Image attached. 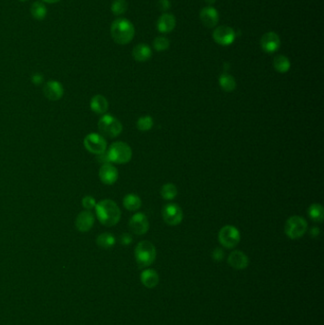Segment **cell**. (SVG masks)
I'll return each mask as SVG.
<instances>
[{
  "label": "cell",
  "mask_w": 324,
  "mask_h": 325,
  "mask_svg": "<svg viewBox=\"0 0 324 325\" xmlns=\"http://www.w3.org/2000/svg\"><path fill=\"white\" fill-rule=\"evenodd\" d=\"M94 209L98 221L105 226H114L121 219V210L119 206L111 199L102 200L96 203Z\"/></svg>",
  "instance_id": "6da1fadb"
},
{
  "label": "cell",
  "mask_w": 324,
  "mask_h": 325,
  "mask_svg": "<svg viewBox=\"0 0 324 325\" xmlns=\"http://www.w3.org/2000/svg\"><path fill=\"white\" fill-rule=\"evenodd\" d=\"M111 34L115 43L127 45L133 39L135 29L131 21L126 18H118L112 22Z\"/></svg>",
  "instance_id": "7a4b0ae2"
},
{
  "label": "cell",
  "mask_w": 324,
  "mask_h": 325,
  "mask_svg": "<svg viewBox=\"0 0 324 325\" xmlns=\"http://www.w3.org/2000/svg\"><path fill=\"white\" fill-rule=\"evenodd\" d=\"M134 255L138 266L146 268L155 262L157 251L154 244L150 241H142L136 245Z\"/></svg>",
  "instance_id": "3957f363"
},
{
  "label": "cell",
  "mask_w": 324,
  "mask_h": 325,
  "mask_svg": "<svg viewBox=\"0 0 324 325\" xmlns=\"http://www.w3.org/2000/svg\"><path fill=\"white\" fill-rule=\"evenodd\" d=\"M107 155L110 162L117 164H125L132 160V150L129 144L125 142L112 143L109 148Z\"/></svg>",
  "instance_id": "277c9868"
},
{
  "label": "cell",
  "mask_w": 324,
  "mask_h": 325,
  "mask_svg": "<svg viewBox=\"0 0 324 325\" xmlns=\"http://www.w3.org/2000/svg\"><path fill=\"white\" fill-rule=\"evenodd\" d=\"M100 134L109 138H116L123 131L122 123L112 114H104L98 121Z\"/></svg>",
  "instance_id": "5b68a950"
},
{
  "label": "cell",
  "mask_w": 324,
  "mask_h": 325,
  "mask_svg": "<svg viewBox=\"0 0 324 325\" xmlns=\"http://www.w3.org/2000/svg\"><path fill=\"white\" fill-rule=\"evenodd\" d=\"M308 229V224L306 220L298 215L291 216L287 219L284 225V232L291 240H298L306 233Z\"/></svg>",
  "instance_id": "8992f818"
},
{
  "label": "cell",
  "mask_w": 324,
  "mask_h": 325,
  "mask_svg": "<svg viewBox=\"0 0 324 325\" xmlns=\"http://www.w3.org/2000/svg\"><path fill=\"white\" fill-rule=\"evenodd\" d=\"M220 244L225 248H234L241 242V233L233 225H225L221 228L218 234Z\"/></svg>",
  "instance_id": "52a82bcc"
},
{
  "label": "cell",
  "mask_w": 324,
  "mask_h": 325,
  "mask_svg": "<svg viewBox=\"0 0 324 325\" xmlns=\"http://www.w3.org/2000/svg\"><path fill=\"white\" fill-rule=\"evenodd\" d=\"M84 147L89 153L99 155L107 152L108 144L105 137L100 133L92 132L88 134L84 139Z\"/></svg>",
  "instance_id": "ba28073f"
},
{
  "label": "cell",
  "mask_w": 324,
  "mask_h": 325,
  "mask_svg": "<svg viewBox=\"0 0 324 325\" xmlns=\"http://www.w3.org/2000/svg\"><path fill=\"white\" fill-rule=\"evenodd\" d=\"M163 222L168 225L175 226L181 224L183 218L182 208L176 203H167L162 209Z\"/></svg>",
  "instance_id": "9c48e42d"
},
{
  "label": "cell",
  "mask_w": 324,
  "mask_h": 325,
  "mask_svg": "<svg viewBox=\"0 0 324 325\" xmlns=\"http://www.w3.org/2000/svg\"><path fill=\"white\" fill-rule=\"evenodd\" d=\"M236 38V32L228 26H220L213 31V39L221 46H229Z\"/></svg>",
  "instance_id": "30bf717a"
},
{
  "label": "cell",
  "mask_w": 324,
  "mask_h": 325,
  "mask_svg": "<svg viewBox=\"0 0 324 325\" xmlns=\"http://www.w3.org/2000/svg\"><path fill=\"white\" fill-rule=\"evenodd\" d=\"M130 229L136 235H145L149 231L150 222L147 215L143 212L134 214L130 220Z\"/></svg>",
  "instance_id": "8fae6325"
},
{
  "label": "cell",
  "mask_w": 324,
  "mask_h": 325,
  "mask_svg": "<svg viewBox=\"0 0 324 325\" xmlns=\"http://www.w3.org/2000/svg\"><path fill=\"white\" fill-rule=\"evenodd\" d=\"M118 177H119V173L117 168L111 162L102 164L99 169V178L102 183L107 185H112L117 182Z\"/></svg>",
  "instance_id": "7c38bea8"
},
{
  "label": "cell",
  "mask_w": 324,
  "mask_h": 325,
  "mask_svg": "<svg viewBox=\"0 0 324 325\" xmlns=\"http://www.w3.org/2000/svg\"><path fill=\"white\" fill-rule=\"evenodd\" d=\"M44 95L51 101H57L64 95V88L60 82L50 80L47 82L43 88Z\"/></svg>",
  "instance_id": "4fadbf2b"
},
{
  "label": "cell",
  "mask_w": 324,
  "mask_h": 325,
  "mask_svg": "<svg viewBox=\"0 0 324 325\" xmlns=\"http://www.w3.org/2000/svg\"><path fill=\"white\" fill-rule=\"evenodd\" d=\"M261 47L266 53H274L280 49L281 39L276 32H266L261 39Z\"/></svg>",
  "instance_id": "5bb4252c"
},
{
  "label": "cell",
  "mask_w": 324,
  "mask_h": 325,
  "mask_svg": "<svg viewBox=\"0 0 324 325\" xmlns=\"http://www.w3.org/2000/svg\"><path fill=\"white\" fill-rule=\"evenodd\" d=\"M94 222H95V219H94L93 213L90 210H84L78 214V216L76 217L75 226H76L77 230L80 232H83V233L89 232L93 227Z\"/></svg>",
  "instance_id": "9a60e30c"
},
{
  "label": "cell",
  "mask_w": 324,
  "mask_h": 325,
  "mask_svg": "<svg viewBox=\"0 0 324 325\" xmlns=\"http://www.w3.org/2000/svg\"><path fill=\"white\" fill-rule=\"evenodd\" d=\"M227 262L231 267H233L234 269L243 270L248 266L249 259L246 255L243 253V251L234 250L228 256Z\"/></svg>",
  "instance_id": "2e32d148"
},
{
  "label": "cell",
  "mask_w": 324,
  "mask_h": 325,
  "mask_svg": "<svg viewBox=\"0 0 324 325\" xmlns=\"http://www.w3.org/2000/svg\"><path fill=\"white\" fill-rule=\"evenodd\" d=\"M200 18L205 27L214 28L219 22V13L215 8L208 6L200 11Z\"/></svg>",
  "instance_id": "e0dca14e"
},
{
  "label": "cell",
  "mask_w": 324,
  "mask_h": 325,
  "mask_svg": "<svg viewBox=\"0 0 324 325\" xmlns=\"http://www.w3.org/2000/svg\"><path fill=\"white\" fill-rule=\"evenodd\" d=\"M90 107L94 113L104 115L109 110V101L101 94H96L91 98Z\"/></svg>",
  "instance_id": "ac0fdd59"
},
{
  "label": "cell",
  "mask_w": 324,
  "mask_h": 325,
  "mask_svg": "<svg viewBox=\"0 0 324 325\" xmlns=\"http://www.w3.org/2000/svg\"><path fill=\"white\" fill-rule=\"evenodd\" d=\"M176 26V19L173 14L163 13L157 22L158 31L162 33H169L174 30Z\"/></svg>",
  "instance_id": "d6986e66"
},
{
  "label": "cell",
  "mask_w": 324,
  "mask_h": 325,
  "mask_svg": "<svg viewBox=\"0 0 324 325\" xmlns=\"http://www.w3.org/2000/svg\"><path fill=\"white\" fill-rule=\"evenodd\" d=\"M152 51L147 44H138L133 48L132 56L137 62H146L151 59Z\"/></svg>",
  "instance_id": "ffe728a7"
},
{
  "label": "cell",
  "mask_w": 324,
  "mask_h": 325,
  "mask_svg": "<svg viewBox=\"0 0 324 325\" xmlns=\"http://www.w3.org/2000/svg\"><path fill=\"white\" fill-rule=\"evenodd\" d=\"M140 279L143 285L150 289L156 287L159 284V275L154 269L144 270L141 273Z\"/></svg>",
  "instance_id": "44dd1931"
},
{
  "label": "cell",
  "mask_w": 324,
  "mask_h": 325,
  "mask_svg": "<svg viewBox=\"0 0 324 325\" xmlns=\"http://www.w3.org/2000/svg\"><path fill=\"white\" fill-rule=\"evenodd\" d=\"M123 205L129 211H137L142 206V200L136 194H128L124 197Z\"/></svg>",
  "instance_id": "7402d4cb"
},
{
  "label": "cell",
  "mask_w": 324,
  "mask_h": 325,
  "mask_svg": "<svg viewBox=\"0 0 324 325\" xmlns=\"http://www.w3.org/2000/svg\"><path fill=\"white\" fill-rule=\"evenodd\" d=\"M308 216L316 223H323L324 219V206L320 203H313L308 207Z\"/></svg>",
  "instance_id": "603a6c76"
},
{
  "label": "cell",
  "mask_w": 324,
  "mask_h": 325,
  "mask_svg": "<svg viewBox=\"0 0 324 325\" xmlns=\"http://www.w3.org/2000/svg\"><path fill=\"white\" fill-rule=\"evenodd\" d=\"M219 84H220V87L222 88V90L226 92H233L237 87V83H236L235 78L232 75H230L226 72L223 73L219 77Z\"/></svg>",
  "instance_id": "cb8c5ba5"
},
{
  "label": "cell",
  "mask_w": 324,
  "mask_h": 325,
  "mask_svg": "<svg viewBox=\"0 0 324 325\" xmlns=\"http://www.w3.org/2000/svg\"><path fill=\"white\" fill-rule=\"evenodd\" d=\"M274 69L280 73H285L290 70L291 63L289 59L284 55H277L274 58L273 61Z\"/></svg>",
  "instance_id": "d4e9b609"
},
{
  "label": "cell",
  "mask_w": 324,
  "mask_h": 325,
  "mask_svg": "<svg viewBox=\"0 0 324 325\" xmlns=\"http://www.w3.org/2000/svg\"><path fill=\"white\" fill-rule=\"evenodd\" d=\"M96 244L103 249H110L116 244V239L112 234L102 233L97 237Z\"/></svg>",
  "instance_id": "484cf974"
},
{
  "label": "cell",
  "mask_w": 324,
  "mask_h": 325,
  "mask_svg": "<svg viewBox=\"0 0 324 325\" xmlns=\"http://www.w3.org/2000/svg\"><path fill=\"white\" fill-rule=\"evenodd\" d=\"M47 11L48 10H47L45 4L39 2V1L34 2L30 7L31 15L37 20H43L47 15Z\"/></svg>",
  "instance_id": "4316f807"
},
{
  "label": "cell",
  "mask_w": 324,
  "mask_h": 325,
  "mask_svg": "<svg viewBox=\"0 0 324 325\" xmlns=\"http://www.w3.org/2000/svg\"><path fill=\"white\" fill-rule=\"evenodd\" d=\"M178 195L177 186L172 183H164L161 188V196L162 199L166 201H170L176 198Z\"/></svg>",
  "instance_id": "83f0119b"
},
{
  "label": "cell",
  "mask_w": 324,
  "mask_h": 325,
  "mask_svg": "<svg viewBox=\"0 0 324 325\" xmlns=\"http://www.w3.org/2000/svg\"><path fill=\"white\" fill-rule=\"evenodd\" d=\"M153 125H154V121H153L152 116H150V115L141 116L136 123V127L140 132H149V131H151Z\"/></svg>",
  "instance_id": "f1b7e54d"
},
{
  "label": "cell",
  "mask_w": 324,
  "mask_h": 325,
  "mask_svg": "<svg viewBox=\"0 0 324 325\" xmlns=\"http://www.w3.org/2000/svg\"><path fill=\"white\" fill-rule=\"evenodd\" d=\"M128 10L127 0H114L112 4V11L114 15H121Z\"/></svg>",
  "instance_id": "f546056e"
},
{
  "label": "cell",
  "mask_w": 324,
  "mask_h": 325,
  "mask_svg": "<svg viewBox=\"0 0 324 325\" xmlns=\"http://www.w3.org/2000/svg\"><path fill=\"white\" fill-rule=\"evenodd\" d=\"M170 46V42L163 36H159L156 37L154 41H153V48L158 51H162L167 50Z\"/></svg>",
  "instance_id": "4dcf8cb0"
},
{
  "label": "cell",
  "mask_w": 324,
  "mask_h": 325,
  "mask_svg": "<svg viewBox=\"0 0 324 325\" xmlns=\"http://www.w3.org/2000/svg\"><path fill=\"white\" fill-rule=\"evenodd\" d=\"M96 203H96L95 199L93 197H91V196H86L82 200V205H83V207L86 210H90V211H91V209L95 208Z\"/></svg>",
  "instance_id": "1f68e13d"
},
{
  "label": "cell",
  "mask_w": 324,
  "mask_h": 325,
  "mask_svg": "<svg viewBox=\"0 0 324 325\" xmlns=\"http://www.w3.org/2000/svg\"><path fill=\"white\" fill-rule=\"evenodd\" d=\"M212 258L215 262H222L224 258V252H223V249L220 247L215 248L213 250Z\"/></svg>",
  "instance_id": "d6a6232c"
},
{
  "label": "cell",
  "mask_w": 324,
  "mask_h": 325,
  "mask_svg": "<svg viewBox=\"0 0 324 325\" xmlns=\"http://www.w3.org/2000/svg\"><path fill=\"white\" fill-rule=\"evenodd\" d=\"M120 243L123 245H130L132 243V237L131 234L123 233L120 237Z\"/></svg>",
  "instance_id": "836d02e7"
},
{
  "label": "cell",
  "mask_w": 324,
  "mask_h": 325,
  "mask_svg": "<svg viewBox=\"0 0 324 325\" xmlns=\"http://www.w3.org/2000/svg\"><path fill=\"white\" fill-rule=\"evenodd\" d=\"M43 81H44V77H43V75L41 73H34L31 76V82L34 85H41Z\"/></svg>",
  "instance_id": "e575fe53"
},
{
  "label": "cell",
  "mask_w": 324,
  "mask_h": 325,
  "mask_svg": "<svg viewBox=\"0 0 324 325\" xmlns=\"http://www.w3.org/2000/svg\"><path fill=\"white\" fill-rule=\"evenodd\" d=\"M158 5H159L160 10H162V11L169 10V8H170V2L168 0H159Z\"/></svg>",
  "instance_id": "d590c367"
},
{
  "label": "cell",
  "mask_w": 324,
  "mask_h": 325,
  "mask_svg": "<svg viewBox=\"0 0 324 325\" xmlns=\"http://www.w3.org/2000/svg\"><path fill=\"white\" fill-rule=\"evenodd\" d=\"M320 233H321V230H320V228L317 227V226L312 227V228L310 229V235H311L313 238H317V237L320 235Z\"/></svg>",
  "instance_id": "8d00e7d4"
},
{
  "label": "cell",
  "mask_w": 324,
  "mask_h": 325,
  "mask_svg": "<svg viewBox=\"0 0 324 325\" xmlns=\"http://www.w3.org/2000/svg\"><path fill=\"white\" fill-rule=\"evenodd\" d=\"M43 2H46L48 4H54V3H57V2H60L61 0H42Z\"/></svg>",
  "instance_id": "74e56055"
},
{
  "label": "cell",
  "mask_w": 324,
  "mask_h": 325,
  "mask_svg": "<svg viewBox=\"0 0 324 325\" xmlns=\"http://www.w3.org/2000/svg\"><path fill=\"white\" fill-rule=\"evenodd\" d=\"M205 2H206V4H208L209 6H211V5H213L215 2H216V0H204Z\"/></svg>",
  "instance_id": "f35d334b"
},
{
  "label": "cell",
  "mask_w": 324,
  "mask_h": 325,
  "mask_svg": "<svg viewBox=\"0 0 324 325\" xmlns=\"http://www.w3.org/2000/svg\"><path fill=\"white\" fill-rule=\"evenodd\" d=\"M19 1H28V0H19Z\"/></svg>",
  "instance_id": "ab89813d"
}]
</instances>
